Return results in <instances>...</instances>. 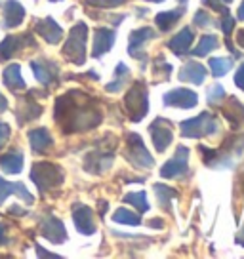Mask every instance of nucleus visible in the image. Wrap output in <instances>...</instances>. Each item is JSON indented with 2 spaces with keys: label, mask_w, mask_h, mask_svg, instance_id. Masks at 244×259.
<instances>
[{
  "label": "nucleus",
  "mask_w": 244,
  "mask_h": 259,
  "mask_svg": "<svg viewBox=\"0 0 244 259\" xmlns=\"http://www.w3.org/2000/svg\"><path fill=\"white\" fill-rule=\"evenodd\" d=\"M0 168L8 174H19L23 168V154L19 153H8L0 158Z\"/></svg>",
  "instance_id": "nucleus-21"
},
{
  "label": "nucleus",
  "mask_w": 244,
  "mask_h": 259,
  "mask_svg": "<svg viewBox=\"0 0 244 259\" xmlns=\"http://www.w3.org/2000/svg\"><path fill=\"white\" fill-rule=\"evenodd\" d=\"M233 25H235V19H233V17H229V12H227V8H225V10H223V19H221L220 27L223 29V32H225V34H229V32H231V29H233Z\"/></svg>",
  "instance_id": "nucleus-33"
},
{
  "label": "nucleus",
  "mask_w": 244,
  "mask_h": 259,
  "mask_svg": "<svg viewBox=\"0 0 244 259\" xmlns=\"http://www.w3.org/2000/svg\"><path fill=\"white\" fill-rule=\"evenodd\" d=\"M40 233L44 238L52 240L54 244H59L65 240V227L57 218H48L40 223Z\"/></svg>",
  "instance_id": "nucleus-9"
},
{
  "label": "nucleus",
  "mask_w": 244,
  "mask_h": 259,
  "mask_svg": "<svg viewBox=\"0 0 244 259\" xmlns=\"http://www.w3.org/2000/svg\"><path fill=\"white\" fill-rule=\"evenodd\" d=\"M196 94L191 92V90L185 88H178V90H172L170 94L164 96V103L172 107H181V109H191V107L196 105Z\"/></svg>",
  "instance_id": "nucleus-7"
},
{
  "label": "nucleus",
  "mask_w": 244,
  "mask_h": 259,
  "mask_svg": "<svg viewBox=\"0 0 244 259\" xmlns=\"http://www.w3.org/2000/svg\"><path fill=\"white\" fill-rule=\"evenodd\" d=\"M195 23L198 25V27H204V25H210V16H208V14H204V12H196Z\"/></svg>",
  "instance_id": "nucleus-34"
},
{
  "label": "nucleus",
  "mask_w": 244,
  "mask_h": 259,
  "mask_svg": "<svg viewBox=\"0 0 244 259\" xmlns=\"http://www.w3.org/2000/svg\"><path fill=\"white\" fill-rule=\"evenodd\" d=\"M8 109V101H6V97L0 96V113H4Z\"/></svg>",
  "instance_id": "nucleus-39"
},
{
  "label": "nucleus",
  "mask_w": 244,
  "mask_h": 259,
  "mask_svg": "<svg viewBox=\"0 0 244 259\" xmlns=\"http://www.w3.org/2000/svg\"><path fill=\"white\" fill-rule=\"evenodd\" d=\"M149 2H162V0H149Z\"/></svg>",
  "instance_id": "nucleus-42"
},
{
  "label": "nucleus",
  "mask_w": 244,
  "mask_h": 259,
  "mask_svg": "<svg viewBox=\"0 0 244 259\" xmlns=\"http://www.w3.org/2000/svg\"><path fill=\"white\" fill-rule=\"evenodd\" d=\"M10 138V126L8 124H2L0 122V147L6 143V139Z\"/></svg>",
  "instance_id": "nucleus-35"
},
{
  "label": "nucleus",
  "mask_w": 244,
  "mask_h": 259,
  "mask_svg": "<svg viewBox=\"0 0 244 259\" xmlns=\"http://www.w3.org/2000/svg\"><path fill=\"white\" fill-rule=\"evenodd\" d=\"M179 2H181V4H183V2H185V0H179Z\"/></svg>",
  "instance_id": "nucleus-44"
},
{
  "label": "nucleus",
  "mask_w": 244,
  "mask_h": 259,
  "mask_svg": "<svg viewBox=\"0 0 244 259\" xmlns=\"http://www.w3.org/2000/svg\"><path fill=\"white\" fill-rule=\"evenodd\" d=\"M124 202H130L134 204L139 211H147L149 210V204H147V196L143 191H139V193H130L124 196Z\"/></svg>",
  "instance_id": "nucleus-28"
},
{
  "label": "nucleus",
  "mask_w": 244,
  "mask_h": 259,
  "mask_svg": "<svg viewBox=\"0 0 244 259\" xmlns=\"http://www.w3.org/2000/svg\"><path fill=\"white\" fill-rule=\"evenodd\" d=\"M36 32H38L46 42H50V44H57V42L61 40V36H63L61 27H59L52 17L38 21V23H36Z\"/></svg>",
  "instance_id": "nucleus-12"
},
{
  "label": "nucleus",
  "mask_w": 244,
  "mask_h": 259,
  "mask_svg": "<svg viewBox=\"0 0 244 259\" xmlns=\"http://www.w3.org/2000/svg\"><path fill=\"white\" fill-rule=\"evenodd\" d=\"M33 71L40 84H52L54 82V74L57 73L56 65H50V69H46L42 65V61H33Z\"/></svg>",
  "instance_id": "nucleus-22"
},
{
  "label": "nucleus",
  "mask_w": 244,
  "mask_h": 259,
  "mask_svg": "<svg viewBox=\"0 0 244 259\" xmlns=\"http://www.w3.org/2000/svg\"><path fill=\"white\" fill-rule=\"evenodd\" d=\"M204 76H206V69L198 63H187L181 73H179V80L181 82H193V84H202Z\"/></svg>",
  "instance_id": "nucleus-19"
},
{
  "label": "nucleus",
  "mask_w": 244,
  "mask_h": 259,
  "mask_svg": "<svg viewBox=\"0 0 244 259\" xmlns=\"http://www.w3.org/2000/svg\"><path fill=\"white\" fill-rule=\"evenodd\" d=\"M86 32H88V27L84 23H76L69 32V40H67L65 48H63V54L65 57H69L73 63L82 65L84 59H86Z\"/></svg>",
  "instance_id": "nucleus-1"
},
{
  "label": "nucleus",
  "mask_w": 244,
  "mask_h": 259,
  "mask_svg": "<svg viewBox=\"0 0 244 259\" xmlns=\"http://www.w3.org/2000/svg\"><path fill=\"white\" fill-rule=\"evenodd\" d=\"M126 0H86V4H96L98 8H114L118 4H124Z\"/></svg>",
  "instance_id": "nucleus-32"
},
{
  "label": "nucleus",
  "mask_w": 244,
  "mask_h": 259,
  "mask_svg": "<svg viewBox=\"0 0 244 259\" xmlns=\"http://www.w3.org/2000/svg\"><path fill=\"white\" fill-rule=\"evenodd\" d=\"M151 136H153V143H155L156 151H166V147L172 143V130L166 126L164 120H156L151 124Z\"/></svg>",
  "instance_id": "nucleus-11"
},
{
  "label": "nucleus",
  "mask_w": 244,
  "mask_h": 259,
  "mask_svg": "<svg viewBox=\"0 0 244 259\" xmlns=\"http://www.w3.org/2000/svg\"><path fill=\"white\" fill-rule=\"evenodd\" d=\"M223 88H221L220 84L218 86H214V88L210 90V94H208V103L210 105H218V103H221V97H223Z\"/></svg>",
  "instance_id": "nucleus-31"
},
{
  "label": "nucleus",
  "mask_w": 244,
  "mask_h": 259,
  "mask_svg": "<svg viewBox=\"0 0 244 259\" xmlns=\"http://www.w3.org/2000/svg\"><path fill=\"white\" fill-rule=\"evenodd\" d=\"M216 46H218V38H216L214 34H206V36H202L200 44H198V46L193 50V56L202 57V56H206L208 52H212V50L216 48Z\"/></svg>",
  "instance_id": "nucleus-26"
},
{
  "label": "nucleus",
  "mask_w": 244,
  "mask_h": 259,
  "mask_svg": "<svg viewBox=\"0 0 244 259\" xmlns=\"http://www.w3.org/2000/svg\"><path fill=\"white\" fill-rule=\"evenodd\" d=\"M185 10L179 8V10H172V12H164V14H158L156 16V25L160 27V31H168L172 25L178 21L179 17L183 16Z\"/></svg>",
  "instance_id": "nucleus-23"
},
{
  "label": "nucleus",
  "mask_w": 244,
  "mask_h": 259,
  "mask_svg": "<svg viewBox=\"0 0 244 259\" xmlns=\"http://www.w3.org/2000/svg\"><path fill=\"white\" fill-rule=\"evenodd\" d=\"M113 44H114V31L98 29V31H96V38H94V57H99V56H103V54H107Z\"/></svg>",
  "instance_id": "nucleus-15"
},
{
  "label": "nucleus",
  "mask_w": 244,
  "mask_h": 259,
  "mask_svg": "<svg viewBox=\"0 0 244 259\" xmlns=\"http://www.w3.org/2000/svg\"><path fill=\"white\" fill-rule=\"evenodd\" d=\"M4 17H6V27H8V29L17 27L25 17L23 6H21L17 0H8V2H6V8H4Z\"/></svg>",
  "instance_id": "nucleus-18"
},
{
  "label": "nucleus",
  "mask_w": 244,
  "mask_h": 259,
  "mask_svg": "<svg viewBox=\"0 0 244 259\" xmlns=\"http://www.w3.org/2000/svg\"><path fill=\"white\" fill-rule=\"evenodd\" d=\"M36 253L42 255V257H59V255H56V253H48V251H44V248H40V246H36Z\"/></svg>",
  "instance_id": "nucleus-37"
},
{
  "label": "nucleus",
  "mask_w": 244,
  "mask_h": 259,
  "mask_svg": "<svg viewBox=\"0 0 244 259\" xmlns=\"http://www.w3.org/2000/svg\"><path fill=\"white\" fill-rule=\"evenodd\" d=\"M113 219L116 223H122V225H139V223H141V219H139L138 213H132V211L126 210V208H120V210L114 211Z\"/></svg>",
  "instance_id": "nucleus-25"
},
{
  "label": "nucleus",
  "mask_w": 244,
  "mask_h": 259,
  "mask_svg": "<svg viewBox=\"0 0 244 259\" xmlns=\"http://www.w3.org/2000/svg\"><path fill=\"white\" fill-rule=\"evenodd\" d=\"M25 44H27V46H33V40L29 38V34H25V36H8V38H4V40L0 42V59H6V57L16 56L19 50L25 48Z\"/></svg>",
  "instance_id": "nucleus-10"
},
{
  "label": "nucleus",
  "mask_w": 244,
  "mask_h": 259,
  "mask_svg": "<svg viewBox=\"0 0 244 259\" xmlns=\"http://www.w3.org/2000/svg\"><path fill=\"white\" fill-rule=\"evenodd\" d=\"M8 194H19L21 198H25L27 204L33 202V194L25 189L23 183H8V181H4V179L0 178V204L4 202V198Z\"/></svg>",
  "instance_id": "nucleus-17"
},
{
  "label": "nucleus",
  "mask_w": 244,
  "mask_h": 259,
  "mask_svg": "<svg viewBox=\"0 0 244 259\" xmlns=\"http://www.w3.org/2000/svg\"><path fill=\"white\" fill-rule=\"evenodd\" d=\"M238 19H244V2L240 4V8H238Z\"/></svg>",
  "instance_id": "nucleus-40"
},
{
  "label": "nucleus",
  "mask_w": 244,
  "mask_h": 259,
  "mask_svg": "<svg viewBox=\"0 0 244 259\" xmlns=\"http://www.w3.org/2000/svg\"><path fill=\"white\" fill-rule=\"evenodd\" d=\"M4 233H6V227L2 225V223H0V244H4L6 242V240H8V238H6V235H4Z\"/></svg>",
  "instance_id": "nucleus-38"
},
{
  "label": "nucleus",
  "mask_w": 244,
  "mask_h": 259,
  "mask_svg": "<svg viewBox=\"0 0 244 259\" xmlns=\"http://www.w3.org/2000/svg\"><path fill=\"white\" fill-rule=\"evenodd\" d=\"M221 2H231V0H221Z\"/></svg>",
  "instance_id": "nucleus-43"
},
{
  "label": "nucleus",
  "mask_w": 244,
  "mask_h": 259,
  "mask_svg": "<svg viewBox=\"0 0 244 259\" xmlns=\"http://www.w3.org/2000/svg\"><path fill=\"white\" fill-rule=\"evenodd\" d=\"M187 156H189L187 149H185V147H178V153L172 156V160H168L162 166L160 176L166 179H170V178H176V176L185 174V171H187Z\"/></svg>",
  "instance_id": "nucleus-6"
},
{
  "label": "nucleus",
  "mask_w": 244,
  "mask_h": 259,
  "mask_svg": "<svg viewBox=\"0 0 244 259\" xmlns=\"http://www.w3.org/2000/svg\"><path fill=\"white\" fill-rule=\"evenodd\" d=\"M193 38H195L193 31H191L189 27H185V29H181V31H179L178 34L168 42V48H170L176 56H183V54L189 50V46H191Z\"/></svg>",
  "instance_id": "nucleus-14"
},
{
  "label": "nucleus",
  "mask_w": 244,
  "mask_h": 259,
  "mask_svg": "<svg viewBox=\"0 0 244 259\" xmlns=\"http://www.w3.org/2000/svg\"><path fill=\"white\" fill-rule=\"evenodd\" d=\"M128 141H130V145H128V160L134 166H138V168H151L155 162H153V156L147 153V149L141 143V138L132 134Z\"/></svg>",
  "instance_id": "nucleus-5"
},
{
  "label": "nucleus",
  "mask_w": 244,
  "mask_h": 259,
  "mask_svg": "<svg viewBox=\"0 0 244 259\" xmlns=\"http://www.w3.org/2000/svg\"><path fill=\"white\" fill-rule=\"evenodd\" d=\"M52 2H54V0H52Z\"/></svg>",
  "instance_id": "nucleus-45"
},
{
  "label": "nucleus",
  "mask_w": 244,
  "mask_h": 259,
  "mask_svg": "<svg viewBox=\"0 0 244 259\" xmlns=\"http://www.w3.org/2000/svg\"><path fill=\"white\" fill-rule=\"evenodd\" d=\"M235 84L238 86L240 90H244V65L236 71V74H235Z\"/></svg>",
  "instance_id": "nucleus-36"
},
{
  "label": "nucleus",
  "mask_w": 244,
  "mask_h": 259,
  "mask_svg": "<svg viewBox=\"0 0 244 259\" xmlns=\"http://www.w3.org/2000/svg\"><path fill=\"white\" fill-rule=\"evenodd\" d=\"M4 84L10 90H21L25 88V80L21 78V69L19 65H8L4 69Z\"/></svg>",
  "instance_id": "nucleus-20"
},
{
  "label": "nucleus",
  "mask_w": 244,
  "mask_h": 259,
  "mask_svg": "<svg viewBox=\"0 0 244 259\" xmlns=\"http://www.w3.org/2000/svg\"><path fill=\"white\" fill-rule=\"evenodd\" d=\"M29 141H31L33 151H36V153H46L50 147L54 145V139H52V136H50V132L46 128L33 130L29 134Z\"/></svg>",
  "instance_id": "nucleus-16"
},
{
  "label": "nucleus",
  "mask_w": 244,
  "mask_h": 259,
  "mask_svg": "<svg viewBox=\"0 0 244 259\" xmlns=\"http://www.w3.org/2000/svg\"><path fill=\"white\" fill-rule=\"evenodd\" d=\"M116 74H118V78H116V84H109L107 86V92H118L122 86V78L120 76H128V69H126V65L124 63H118V67H116Z\"/></svg>",
  "instance_id": "nucleus-30"
},
{
  "label": "nucleus",
  "mask_w": 244,
  "mask_h": 259,
  "mask_svg": "<svg viewBox=\"0 0 244 259\" xmlns=\"http://www.w3.org/2000/svg\"><path fill=\"white\" fill-rule=\"evenodd\" d=\"M238 42H240V44H242V46H244V31L238 32Z\"/></svg>",
  "instance_id": "nucleus-41"
},
{
  "label": "nucleus",
  "mask_w": 244,
  "mask_h": 259,
  "mask_svg": "<svg viewBox=\"0 0 244 259\" xmlns=\"http://www.w3.org/2000/svg\"><path fill=\"white\" fill-rule=\"evenodd\" d=\"M210 67H212V74L216 78H220V76L229 73V69L233 67V61L227 59V57H214V59H210Z\"/></svg>",
  "instance_id": "nucleus-24"
},
{
  "label": "nucleus",
  "mask_w": 244,
  "mask_h": 259,
  "mask_svg": "<svg viewBox=\"0 0 244 259\" xmlns=\"http://www.w3.org/2000/svg\"><path fill=\"white\" fill-rule=\"evenodd\" d=\"M23 118H19L21 122H27V120H33L36 116H40V107L36 105V103H27L23 107Z\"/></svg>",
  "instance_id": "nucleus-29"
},
{
  "label": "nucleus",
  "mask_w": 244,
  "mask_h": 259,
  "mask_svg": "<svg viewBox=\"0 0 244 259\" xmlns=\"http://www.w3.org/2000/svg\"><path fill=\"white\" fill-rule=\"evenodd\" d=\"M31 179L40 191H48V189L57 187L63 181V171L54 164H50V162H38L33 166Z\"/></svg>",
  "instance_id": "nucleus-3"
},
{
  "label": "nucleus",
  "mask_w": 244,
  "mask_h": 259,
  "mask_svg": "<svg viewBox=\"0 0 244 259\" xmlns=\"http://www.w3.org/2000/svg\"><path fill=\"white\" fill-rule=\"evenodd\" d=\"M155 36V32L153 29H149V27H141L138 31H134L130 34V44H128V52H130V56L134 57H141V48H143V44L147 40H151Z\"/></svg>",
  "instance_id": "nucleus-13"
},
{
  "label": "nucleus",
  "mask_w": 244,
  "mask_h": 259,
  "mask_svg": "<svg viewBox=\"0 0 244 259\" xmlns=\"http://www.w3.org/2000/svg\"><path fill=\"white\" fill-rule=\"evenodd\" d=\"M155 191H156V196H158L160 204L164 206V210H170V202H172V198L176 196V191L166 185H155Z\"/></svg>",
  "instance_id": "nucleus-27"
},
{
  "label": "nucleus",
  "mask_w": 244,
  "mask_h": 259,
  "mask_svg": "<svg viewBox=\"0 0 244 259\" xmlns=\"http://www.w3.org/2000/svg\"><path fill=\"white\" fill-rule=\"evenodd\" d=\"M73 219L76 229L82 235H94L96 223H94V213L88 206H74L73 208Z\"/></svg>",
  "instance_id": "nucleus-8"
},
{
  "label": "nucleus",
  "mask_w": 244,
  "mask_h": 259,
  "mask_svg": "<svg viewBox=\"0 0 244 259\" xmlns=\"http://www.w3.org/2000/svg\"><path fill=\"white\" fill-rule=\"evenodd\" d=\"M216 132H218V120L210 113H202L191 120L181 122V134L185 138H202Z\"/></svg>",
  "instance_id": "nucleus-2"
},
{
  "label": "nucleus",
  "mask_w": 244,
  "mask_h": 259,
  "mask_svg": "<svg viewBox=\"0 0 244 259\" xmlns=\"http://www.w3.org/2000/svg\"><path fill=\"white\" fill-rule=\"evenodd\" d=\"M126 107L130 111V118L138 122L147 113V90L143 84H134L126 97Z\"/></svg>",
  "instance_id": "nucleus-4"
}]
</instances>
